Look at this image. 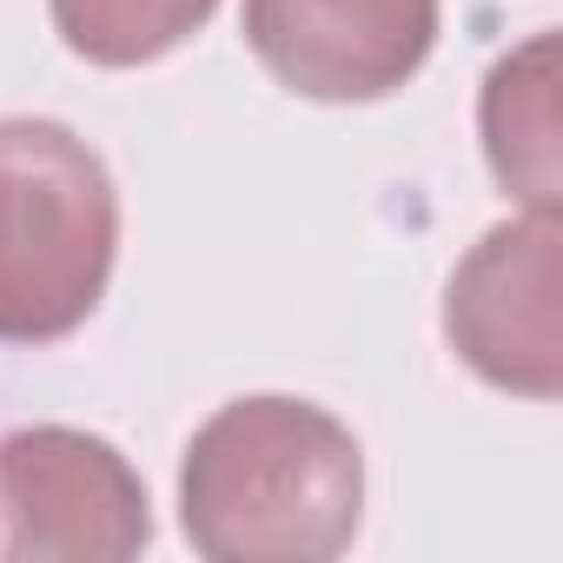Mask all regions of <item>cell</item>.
I'll return each instance as SVG.
<instances>
[{
  "label": "cell",
  "mask_w": 563,
  "mask_h": 563,
  "mask_svg": "<svg viewBox=\"0 0 563 563\" xmlns=\"http://www.w3.org/2000/svg\"><path fill=\"white\" fill-rule=\"evenodd\" d=\"M365 517V451L312 398L219 405L179 457V530L212 563H325Z\"/></svg>",
  "instance_id": "6da1fadb"
},
{
  "label": "cell",
  "mask_w": 563,
  "mask_h": 563,
  "mask_svg": "<svg viewBox=\"0 0 563 563\" xmlns=\"http://www.w3.org/2000/svg\"><path fill=\"white\" fill-rule=\"evenodd\" d=\"M120 258L107 159L60 120H0V345L74 339Z\"/></svg>",
  "instance_id": "7a4b0ae2"
},
{
  "label": "cell",
  "mask_w": 563,
  "mask_h": 563,
  "mask_svg": "<svg viewBox=\"0 0 563 563\" xmlns=\"http://www.w3.org/2000/svg\"><path fill=\"white\" fill-rule=\"evenodd\" d=\"M153 543L146 477L120 444L74 424L0 438V556L14 563H120Z\"/></svg>",
  "instance_id": "3957f363"
},
{
  "label": "cell",
  "mask_w": 563,
  "mask_h": 563,
  "mask_svg": "<svg viewBox=\"0 0 563 563\" xmlns=\"http://www.w3.org/2000/svg\"><path fill=\"white\" fill-rule=\"evenodd\" d=\"M563 232L556 212H523L490 225L444 286L451 352L497 391L550 405L563 391Z\"/></svg>",
  "instance_id": "277c9868"
},
{
  "label": "cell",
  "mask_w": 563,
  "mask_h": 563,
  "mask_svg": "<svg viewBox=\"0 0 563 563\" xmlns=\"http://www.w3.org/2000/svg\"><path fill=\"white\" fill-rule=\"evenodd\" d=\"M444 0H245L258 67L319 107H365L418 80L438 47Z\"/></svg>",
  "instance_id": "5b68a950"
},
{
  "label": "cell",
  "mask_w": 563,
  "mask_h": 563,
  "mask_svg": "<svg viewBox=\"0 0 563 563\" xmlns=\"http://www.w3.org/2000/svg\"><path fill=\"white\" fill-rule=\"evenodd\" d=\"M484 159L523 212H556V34H530L484 74Z\"/></svg>",
  "instance_id": "8992f818"
},
{
  "label": "cell",
  "mask_w": 563,
  "mask_h": 563,
  "mask_svg": "<svg viewBox=\"0 0 563 563\" xmlns=\"http://www.w3.org/2000/svg\"><path fill=\"white\" fill-rule=\"evenodd\" d=\"M54 34L67 54H80L87 67H153L173 47H186L219 0H47Z\"/></svg>",
  "instance_id": "52a82bcc"
}]
</instances>
